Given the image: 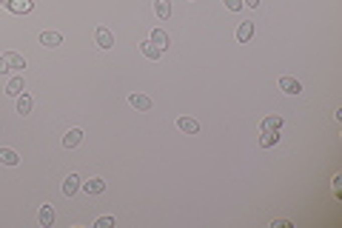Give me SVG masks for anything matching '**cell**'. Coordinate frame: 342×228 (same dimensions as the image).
Instances as JSON below:
<instances>
[{"label": "cell", "instance_id": "cell-23", "mask_svg": "<svg viewBox=\"0 0 342 228\" xmlns=\"http://www.w3.org/2000/svg\"><path fill=\"white\" fill-rule=\"evenodd\" d=\"M243 6H251V9H254V6H260V0H243Z\"/></svg>", "mask_w": 342, "mask_h": 228}, {"label": "cell", "instance_id": "cell-19", "mask_svg": "<svg viewBox=\"0 0 342 228\" xmlns=\"http://www.w3.org/2000/svg\"><path fill=\"white\" fill-rule=\"evenodd\" d=\"M277 143H280V134L277 132H263V137H260V146H263V149H271Z\"/></svg>", "mask_w": 342, "mask_h": 228}, {"label": "cell", "instance_id": "cell-25", "mask_svg": "<svg viewBox=\"0 0 342 228\" xmlns=\"http://www.w3.org/2000/svg\"><path fill=\"white\" fill-rule=\"evenodd\" d=\"M0 3H9V0H0Z\"/></svg>", "mask_w": 342, "mask_h": 228}, {"label": "cell", "instance_id": "cell-20", "mask_svg": "<svg viewBox=\"0 0 342 228\" xmlns=\"http://www.w3.org/2000/svg\"><path fill=\"white\" fill-rule=\"evenodd\" d=\"M9 9L15 12V15H20V12L26 15V12H32V0H12V3H9Z\"/></svg>", "mask_w": 342, "mask_h": 228}, {"label": "cell", "instance_id": "cell-1", "mask_svg": "<svg viewBox=\"0 0 342 228\" xmlns=\"http://www.w3.org/2000/svg\"><path fill=\"white\" fill-rule=\"evenodd\" d=\"M94 37H97V46H100V49H114V35H111V32H108L105 26L97 29Z\"/></svg>", "mask_w": 342, "mask_h": 228}, {"label": "cell", "instance_id": "cell-13", "mask_svg": "<svg viewBox=\"0 0 342 228\" xmlns=\"http://www.w3.org/2000/svg\"><path fill=\"white\" fill-rule=\"evenodd\" d=\"M251 37H254V23H251V20H248V23H240V29H237V40H240V43H248Z\"/></svg>", "mask_w": 342, "mask_h": 228}, {"label": "cell", "instance_id": "cell-16", "mask_svg": "<svg viewBox=\"0 0 342 228\" xmlns=\"http://www.w3.org/2000/svg\"><path fill=\"white\" fill-rule=\"evenodd\" d=\"M23 88H26L23 77H12L9 86H6V94H9V97H18V94H23Z\"/></svg>", "mask_w": 342, "mask_h": 228}, {"label": "cell", "instance_id": "cell-17", "mask_svg": "<svg viewBox=\"0 0 342 228\" xmlns=\"http://www.w3.org/2000/svg\"><path fill=\"white\" fill-rule=\"evenodd\" d=\"M0 163H3V166H18V163H20L18 151H12V149H0Z\"/></svg>", "mask_w": 342, "mask_h": 228}, {"label": "cell", "instance_id": "cell-22", "mask_svg": "<svg viewBox=\"0 0 342 228\" xmlns=\"http://www.w3.org/2000/svg\"><path fill=\"white\" fill-rule=\"evenodd\" d=\"M222 3H225L231 12H240V9H243V0H222Z\"/></svg>", "mask_w": 342, "mask_h": 228}, {"label": "cell", "instance_id": "cell-11", "mask_svg": "<svg viewBox=\"0 0 342 228\" xmlns=\"http://www.w3.org/2000/svg\"><path fill=\"white\" fill-rule=\"evenodd\" d=\"M80 140H83V132H80V129H69L66 137H63V146H66V149H74V146H80Z\"/></svg>", "mask_w": 342, "mask_h": 228}, {"label": "cell", "instance_id": "cell-14", "mask_svg": "<svg viewBox=\"0 0 342 228\" xmlns=\"http://www.w3.org/2000/svg\"><path fill=\"white\" fill-rule=\"evenodd\" d=\"M151 43H154V46H160V49L166 52L168 46H171V40H168V35L163 32V29H154V32H151Z\"/></svg>", "mask_w": 342, "mask_h": 228}, {"label": "cell", "instance_id": "cell-2", "mask_svg": "<svg viewBox=\"0 0 342 228\" xmlns=\"http://www.w3.org/2000/svg\"><path fill=\"white\" fill-rule=\"evenodd\" d=\"M280 91H285V94H299V91H302V83H299L297 77H280Z\"/></svg>", "mask_w": 342, "mask_h": 228}, {"label": "cell", "instance_id": "cell-3", "mask_svg": "<svg viewBox=\"0 0 342 228\" xmlns=\"http://www.w3.org/2000/svg\"><path fill=\"white\" fill-rule=\"evenodd\" d=\"M80 188H83L86 194H103L105 191V180H103V177H91V180H88V183H83Z\"/></svg>", "mask_w": 342, "mask_h": 228}, {"label": "cell", "instance_id": "cell-6", "mask_svg": "<svg viewBox=\"0 0 342 228\" xmlns=\"http://www.w3.org/2000/svg\"><path fill=\"white\" fill-rule=\"evenodd\" d=\"M129 103H132L137 111H149V108H151V97H149V94H140V91H137V94L129 97Z\"/></svg>", "mask_w": 342, "mask_h": 228}, {"label": "cell", "instance_id": "cell-10", "mask_svg": "<svg viewBox=\"0 0 342 228\" xmlns=\"http://www.w3.org/2000/svg\"><path fill=\"white\" fill-rule=\"evenodd\" d=\"M32 108H35V100H32L26 91H23V94H18V114H23V117H26V114H32Z\"/></svg>", "mask_w": 342, "mask_h": 228}, {"label": "cell", "instance_id": "cell-7", "mask_svg": "<svg viewBox=\"0 0 342 228\" xmlns=\"http://www.w3.org/2000/svg\"><path fill=\"white\" fill-rule=\"evenodd\" d=\"M40 43H43L46 49H57V46L63 43V35L60 32H43V35H40Z\"/></svg>", "mask_w": 342, "mask_h": 228}, {"label": "cell", "instance_id": "cell-24", "mask_svg": "<svg viewBox=\"0 0 342 228\" xmlns=\"http://www.w3.org/2000/svg\"><path fill=\"white\" fill-rule=\"evenodd\" d=\"M6 71H9V66H6V60L0 57V74H6Z\"/></svg>", "mask_w": 342, "mask_h": 228}, {"label": "cell", "instance_id": "cell-4", "mask_svg": "<svg viewBox=\"0 0 342 228\" xmlns=\"http://www.w3.org/2000/svg\"><path fill=\"white\" fill-rule=\"evenodd\" d=\"M37 219H40V225L43 228H52L54 225V208L46 202V205H40V211H37Z\"/></svg>", "mask_w": 342, "mask_h": 228}, {"label": "cell", "instance_id": "cell-12", "mask_svg": "<svg viewBox=\"0 0 342 228\" xmlns=\"http://www.w3.org/2000/svg\"><path fill=\"white\" fill-rule=\"evenodd\" d=\"M282 129V117L280 114H268L263 120V132H280Z\"/></svg>", "mask_w": 342, "mask_h": 228}, {"label": "cell", "instance_id": "cell-21", "mask_svg": "<svg viewBox=\"0 0 342 228\" xmlns=\"http://www.w3.org/2000/svg\"><path fill=\"white\" fill-rule=\"evenodd\" d=\"M94 225L97 228H114V225H117V219H114V217H100Z\"/></svg>", "mask_w": 342, "mask_h": 228}, {"label": "cell", "instance_id": "cell-18", "mask_svg": "<svg viewBox=\"0 0 342 228\" xmlns=\"http://www.w3.org/2000/svg\"><path fill=\"white\" fill-rule=\"evenodd\" d=\"M154 12H157L160 20H166L168 15H171V3H168V0H154Z\"/></svg>", "mask_w": 342, "mask_h": 228}, {"label": "cell", "instance_id": "cell-15", "mask_svg": "<svg viewBox=\"0 0 342 228\" xmlns=\"http://www.w3.org/2000/svg\"><path fill=\"white\" fill-rule=\"evenodd\" d=\"M140 49H143V54H146L149 60H160V57H163V49H160V46H154L151 40H146Z\"/></svg>", "mask_w": 342, "mask_h": 228}, {"label": "cell", "instance_id": "cell-9", "mask_svg": "<svg viewBox=\"0 0 342 228\" xmlns=\"http://www.w3.org/2000/svg\"><path fill=\"white\" fill-rule=\"evenodd\" d=\"M3 60H6V66L9 69H26V57L18 52H9V54H3Z\"/></svg>", "mask_w": 342, "mask_h": 228}, {"label": "cell", "instance_id": "cell-8", "mask_svg": "<svg viewBox=\"0 0 342 228\" xmlns=\"http://www.w3.org/2000/svg\"><path fill=\"white\" fill-rule=\"evenodd\" d=\"M177 129L185 132V134H197L200 132V123H197L194 117H180V120H177Z\"/></svg>", "mask_w": 342, "mask_h": 228}, {"label": "cell", "instance_id": "cell-5", "mask_svg": "<svg viewBox=\"0 0 342 228\" xmlns=\"http://www.w3.org/2000/svg\"><path fill=\"white\" fill-rule=\"evenodd\" d=\"M80 185H83V183H80V177L69 174L66 180H63V194H66V197H74V194L80 191Z\"/></svg>", "mask_w": 342, "mask_h": 228}]
</instances>
